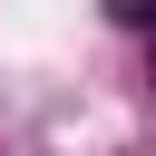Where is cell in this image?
Wrapping results in <instances>:
<instances>
[{
  "label": "cell",
  "instance_id": "1",
  "mask_svg": "<svg viewBox=\"0 0 156 156\" xmlns=\"http://www.w3.org/2000/svg\"><path fill=\"white\" fill-rule=\"evenodd\" d=\"M107 20L117 29H156V0H107Z\"/></svg>",
  "mask_w": 156,
  "mask_h": 156
}]
</instances>
